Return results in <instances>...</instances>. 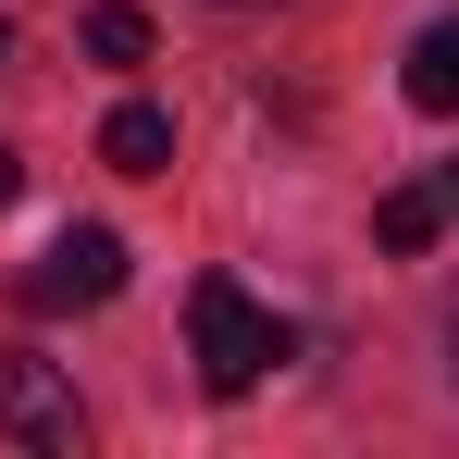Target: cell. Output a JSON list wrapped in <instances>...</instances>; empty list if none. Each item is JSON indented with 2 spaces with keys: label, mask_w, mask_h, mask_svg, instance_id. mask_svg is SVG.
<instances>
[{
  "label": "cell",
  "mask_w": 459,
  "mask_h": 459,
  "mask_svg": "<svg viewBox=\"0 0 459 459\" xmlns=\"http://www.w3.org/2000/svg\"><path fill=\"white\" fill-rule=\"evenodd\" d=\"M186 348H199V385H212V397H248V385L286 360V323L248 299L236 273H199V286H186Z\"/></svg>",
  "instance_id": "6da1fadb"
},
{
  "label": "cell",
  "mask_w": 459,
  "mask_h": 459,
  "mask_svg": "<svg viewBox=\"0 0 459 459\" xmlns=\"http://www.w3.org/2000/svg\"><path fill=\"white\" fill-rule=\"evenodd\" d=\"M112 286H125V236H112V224H63L13 299H25V310H100Z\"/></svg>",
  "instance_id": "7a4b0ae2"
},
{
  "label": "cell",
  "mask_w": 459,
  "mask_h": 459,
  "mask_svg": "<svg viewBox=\"0 0 459 459\" xmlns=\"http://www.w3.org/2000/svg\"><path fill=\"white\" fill-rule=\"evenodd\" d=\"M0 435H25V447H50V459H75V447H87L75 385L50 373L38 348H0Z\"/></svg>",
  "instance_id": "3957f363"
},
{
  "label": "cell",
  "mask_w": 459,
  "mask_h": 459,
  "mask_svg": "<svg viewBox=\"0 0 459 459\" xmlns=\"http://www.w3.org/2000/svg\"><path fill=\"white\" fill-rule=\"evenodd\" d=\"M100 161H112V174H161V161H174V112H161V100H125V112L100 125Z\"/></svg>",
  "instance_id": "277c9868"
},
{
  "label": "cell",
  "mask_w": 459,
  "mask_h": 459,
  "mask_svg": "<svg viewBox=\"0 0 459 459\" xmlns=\"http://www.w3.org/2000/svg\"><path fill=\"white\" fill-rule=\"evenodd\" d=\"M410 112H459V13L447 25H422V38H410Z\"/></svg>",
  "instance_id": "5b68a950"
},
{
  "label": "cell",
  "mask_w": 459,
  "mask_h": 459,
  "mask_svg": "<svg viewBox=\"0 0 459 459\" xmlns=\"http://www.w3.org/2000/svg\"><path fill=\"white\" fill-rule=\"evenodd\" d=\"M373 236L410 261V248H435L447 236V212H435V186H385V212H373Z\"/></svg>",
  "instance_id": "8992f818"
},
{
  "label": "cell",
  "mask_w": 459,
  "mask_h": 459,
  "mask_svg": "<svg viewBox=\"0 0 459 459\" xmlns=\"http://www.w3.org/2000/svg\"><path fill=\"white\" fill-rule=\"evenodd\" d=\"M87 50H100V63H150V13H137V0H100V13H87Z\"/></svg>",
  "instance_id": "52a82bcc"
},
{
  "label": "cell",
  "mask_w": 459,
  "mask_h": 459,
  "mask_svg": "<svg viewBox=\"0 0 459 459\" xmlns=\"http://www.w3.org/2000/svg\"><path fill=\"white\" fill-rule=\"evenodd\" d=\"M422 186H435V212H447V224H459V150L435 161V174H422Z\"/></svg>",
  "instance_id": "ba28073f"
},
{
  "label": "cell",
  "mask_w": 459,
  "mask_h": 459,
  "mask_svg": "<svg viewBox=\"0 0 459 459\" xmlns=\"http://www.w3.org/2000/svg\"><path fill=\"white\" fill-rule=\"evenodd\" d=\"M13 186H25V161H13V150H0V212H13Z\"/></svg>",
  "instance_id": "9c48e42d"
},
{
  "label": "cell",
  "mask_w": 459,
  "mask_h": 459,
  "mask_svg": "<svg viewBox=\"0 0 459 459\" xmlns=\"http://www.w3.org/2000/svg\"><path fill=\"white\" fill-rule=\"evenodd\" d=\"M447 373H459V310H447Z\"/></svg>",
  "instance_id": "30bf717a"
},
{
  "label": "cell",
  "mask_w": 459,
  "mask_h": 459,
  "mask_svg": "<svg viewBox=\"0 0 459 459\" xmlns=\"http://www.w3.org/2000/svg\"><path fill=\"white\" fill-rule=\"evenodd\" d=\"M0 50H13V25H0Z\"/></svg>",
  "instance_id": "8fae6325"
}]
</instances>
